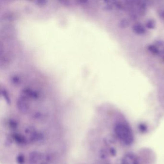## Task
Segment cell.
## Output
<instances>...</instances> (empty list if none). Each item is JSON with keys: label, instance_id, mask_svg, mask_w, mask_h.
<instances>
[{"label": "cell", "instance_id": "obj_5", "mask_svg": "<svg viewBox=\"0 0 164 164\" xmlns=\"http://www.w3.org/2000/svg\"><path fill=\"white\" fill-rule=\"evenodd\" d=\"M12 138L16 144L18 146H24L29 143V140L25 136L20 133H14L11 135Z\"/></svg>", "mask_w": 164, "mask_h": 164}, {"label": "cell", "instance_id": "obj_14", "mask_svg": "<svg viewBox=\"0 0 164 164\" xmlns=\"http://www.w3.org/2000/svg\"><path fill=\"white\" fill-rule=\"evenodd\" d=\"M146 27L148 29L152 30L155 27V23L153 19L148 20L146 23Z\"/></svg>", "mask_w": 164, "mask_h": 164}, {"label": "cell", "instance_id": "obj_3", "mask_svg": "<svg viewBox=\"0 0 164 164\" xmlns=\"http://www.w3.org/2000/svg\"><path fill=\"white\" fill-rule=\"evenodd\" d=\"M44 155L37 151H34L30 153L29 157V164H41L45 161Z\"/></svg>", "mask_w": 164, "mask_h": 164}, {"label": "cell", "instance_id": "obj_15", "mask_svg": "<svg viewBox=\"0 0 164 164\" xmlns=\"http://www.w3.org/2000/svg\"><path fill=\"white\" fill-rule=\"evenodd\" d=\"M129 22L126 19H123L119 23V26L121 28H125L129 26Z\"/></svg>", "mask_w": 164, "mask_h": 164}, {"label": "cell", "instance_id": "obj_1", "mask_svg": "<svg viewBox=\"0 0 164 164\" xmlns=\"http://www.w3.org/2000/svg\"><path fill=\"white\" fill-rule=\"evenodd\" d=\"M114 131L116 137L125 146H131L134 140V135L131 127L125 123L119 122L115 125Z\"/></svg>", "mask_w": 164, "mask_h": 164}, {"label": "cell", "instance_id": "obj_17", "mask_svg": "<svg viewBox=\"0 0 164 164\" xmlns=\"http://www.w3.org/2000/svg\"><path fill=\"white\" fill-rule=\"evenodd\" d=\"M159 16L162 19H164V8L161 9L159 12Z\"/></svg>", "mask_w": 164, "mask_h": 164}, {"label": "cell", "instance_id": "obj_12", "mask_svg": "<svg viewBox=\"0 0 164 164\" xmlns=\"http://www.w3.org/2000/svg\"><path fill=\"white\" fill-rule=\"evenodd\" d=\"M100 158L103 160L107 159L108 157V152L105 149H101L99 153Z\"/></svg>", "mask_w": 164, "mask_h": 164}, {"label": "cell", "instance_id": "obj_11", "mask_svg": "<svg viewBox=\"0 0 164 164\" xmlns=\"http://www.w3.org/2000/svg\"><path fill=\"white\" fill-rule=\"evenodd\" d=\"M16 163L18 164H25V155L23 154H19L16 157Z\"/></svg>", "mask_w": 164, "mask_h": 164}, {"label": "cell", "instance_id": "obj_2", "mask_svg": "<svg viewBox=\"0 0 164 164\" xmlns=\"http://www.w3.org/2000/svg\"><path fill=\"white\" fill-rule=\"evenodd\" d=\"M25 132L29 136L28 140L30 143H41L44 142L45 136L44 133L37 131L33 126H28L25 129Z\"/></svg>", "mask_w": 164, "mask_h": 164}, {"label": "cell", "instance_id": "obj_7", "mask_svg": "<svg viewBox=\"0 0 164 164\" xmlns=\"http://www.w3.org/2000/svg\"><path fill=\"white\" fill-rule=\"evenodd\" d=\"M132 30L134 33L138 35L144 34L146 33V29L143 25L140 23H136L132 26Z\"/></svg>", "mask_w": 164, "mask_h": 164}, {"label": "cell", "instance_id": "obj_8", "mask_svg": "<svg viewBox=\"0 0 164 164\" xmlns=\"http://www.w3.org/2000/svg\"><path fill=\"white\" fill-rule=\"evenodd\" d=\"M116 138L114 136L112 135H108L106 137L104 138L103 139V142H104L105 144H106L107 146H110L111 144H115L116 143Z\"/></svg>", "mask_w": 164, "mask_h": 164}, {"label": "cell", "instance_id": "obj_13", "mask_svg": "<svg viewBox=\"0 0 164 164\" xmlns=\"http://www.w3.org/2000/svg\"><path fill=\"white\" fill-rule=\"evenodd\" d=\"M8 125L9 127L11 129L15 130L18 128V123L16 120L13 119H10L8 122Z\"/></svg>", "mask_w": 164, "mask_h": 164}, {"label": "cell", "instance_id": "obj_16", "mask_svg": "<svg viewBox=\"0 0 164 164\" xmlns=\"http://www.w3.org/2000/svg\"><path fill=\"white\" fill-rule=\"evenodd\" d=\"M109 153L112 157H116L117 154V151L114 147H110L109 149Z\"/></svg>", "mask_w": 164, "mask_h": 164}, {"label": "cell", "instance_id": "obj_18", "mask_svg": "<svg viewBox=\"0 0 164 164\" xmlns=\"http://www.w3.org/2000/svg\"><path fill=\"white\" fill-rule=\"evenodd\" d=\"M41 164H49L48 163V162H47L46 161H44L42 162V163H41Z\"/></svg>", "mask_w": 164, "mask_h": 164}, {"label": "cell", "instance_id": "obj_6", "mask_svg": "<svg viewBox=\"0 0 164 164\" xmlns=\"http://www.w3.org/2000/svg\"><path fill=\"white\" fill-rule=\"evenodd\" d=\"M121 164H139L138 159L132 154H127L121 159Z\"/></svg>", "mask_w": 164, "mask_h": 164}, {"label": "cell", "instance_id": "obj_9", "mask_svg": "<svg viewBox=\"0 0 164 164\" xmlns=\"http://www.w3.org/2000/svg\"><path fill=\"white\" fill-rule=\"evenodd\" d=\"M148 50L154 55H160V51L157 46L154 45H150L148 47Z\"/></svg>", "mask_w": 164, "mask_h": 164}, {"label": "cell", "instance_id": "obj_10", "mask_svg": "<svg viewBox=\"0 0 164 164\" xmlns=\"http://www.w3.org/2000/svg\"><path fill=\"white\" fill-rule=\"evenodd\" d=\"M138 130L140 132V133H146L148 131V127L146 124V123L141 122L140 123L138 126Z\"/></svg>", "mask_w": 164, "mask_h": 164}, {"label": "cell", "instance_id": "obj_4", "mask_svg": "<svg viewBox=\"0 0 164 164\" xmlns=\"http://www.w3.org/2000/svg\"><path fill=\"white\" fill-rule=\"evenodd\" d=\"M29 99L24 95L20 97L17 102V107L21 113H27L30 110V104L29 102Z\"/></svg>", "mask_w": 164, "mask_h": 164}]
</instances>
